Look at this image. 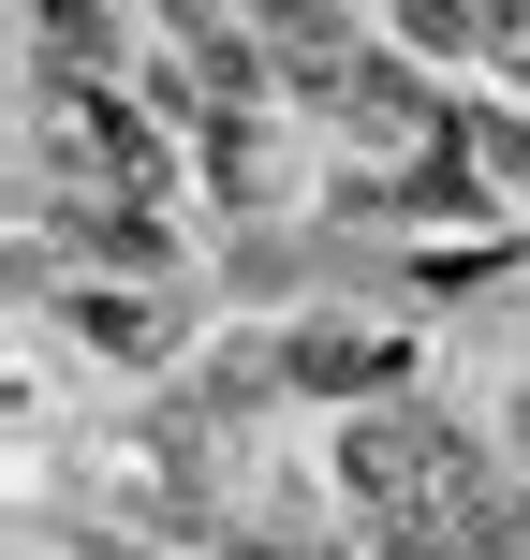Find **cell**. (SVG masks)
<instances>
[{"instance_id": "6da1fadb", "label": "cell", "mask_w": 530, "mask_h": 560, "mask_svg": "<svg viewBox=\"0 0 530 560\" xmlns=\"http://www.w3.org/2000/svg\"><path fill=\"white\" fill-rule=\"evenodd\" d=\"M74 325H89V354H118V369H148V354H163V295H133V280H89V295H74Z\"/></svg>"}]
</instances>
